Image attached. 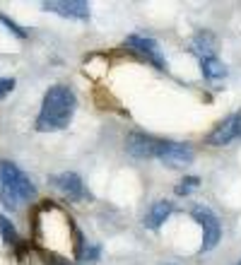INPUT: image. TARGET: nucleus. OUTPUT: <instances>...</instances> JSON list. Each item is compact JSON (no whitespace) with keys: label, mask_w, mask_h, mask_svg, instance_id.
Listing matches in <instances>:
<instances>
[{"label":"nucleus","mask_w":241,"mask_h":265,"mask_svg":"<svg viewBox=\"0 0 241 265\" xmlns=\"http://www.w3.org/2000/svg\"><path fill=\"white\" fill-rule=\"evenodd\" d=\"M77 109V96L68 85H53L41 104V111L37 116V131L39 132H53L68 128L73 121V114Z\"/></svg>","instance_id":"nucleus-1"},{"label":"nucleus","mask_w":241,"mask_h":265,"mask_svg":"<svg viewBox=\"0 0 241 265\" xmlns=\"http://www.w3.org/2000/svg\"><path fill=\"white\" fill-rule=\"evenodd\" d=\"M157 145H159V140L152 135H145V132H130L126 140V150L135 159H154Z\"/></svg>","instance_id":"nucleus-7"},{"label":"nucleus","mask_w":241,"mask_h":265,"mask_svg":"<svg viewBox=\"0 0 241 265\" xmlns=\"http://www.w3.org/2000/svg\"><path fill=\"white\" fill-rule=\"evenodd\" d=\"M44 10L63 15V17L90 19V5L82 0H51V2H44Z\"/></svg>","instance_id":"nucleus-8"},{"label":"nucleus","mask_w":241,"mask_h":265,"mask_svg":"<svg viewBox=\"0 0 241 265\" xmlns=\"http://www.w3.org/2000/svg\"><path fill=\"white\" fill-rule=\"evenodd\" d=\"M51 183L56 186L65 198H70V200H82L87 193H85V183H82V178L73 174V171H63V174H58L51 178Z\"/></svg>","instance_id":"nucleus-9"},{"label":"nucleus","mask_w":241,"mask_h":265,"mask_svg":"<svg viewBox=\"0 0 241 265\" xmlns=\"http://www.w3.org/2000/svg\"><path fill=\"white\" fill-rule=\"evenodd\" d=\"M239 265H241V261H239Z\"/></svg>","instance_id":"nucleus-18"},{"label":"nucleus","mask_w":241,"mask_h":265,"mask_svg":"<svg viewBox=\"0 0 241 265\" xmlns=\"http://www.w3.org/2000/svg\"><path fill=\"white\" fill-rule=\"evenodd\" d=\"M99 251H101L99 246H87L85 251H82V256H85V261H87V263H94V261L99 258Z\"/></svg>","instance_id":"nucleus-17"},{"label":"nucleus","mask_w":241,"mask_h":265,"mask_svg":"<svg viewBox=\"0 0 241 265\" xmlns=\"http://www.w3.org/2000/svg\"><path fill=\"white\" fill-rule=\"evenodd\" d=\"M0 234H2V239H5L10 246H17V244H19L17 229L12 227V222H10L7 217H2V215H0Z\"/></svg>","instance_id":"nucleus-13"},{"label":"nucleus","mask_w":241,"mask_h":265,"mask_svg":"<svg viewBox=\"0 0 241 265\" xmlns=\"http://www.w3.org/2000/svg\"><path fill=\"white\" fill-rule=\"evenodd\" d=\"M0 186L7 190L17 203L37 198V186L29 181V176L19 169L15 162L10 159H0Z\"/></svg>","instance_id":"nucleus-2"},{"label":"nucleus","mask_w":241,"mask_h":265,"mask_svg":"<svg viewBox=\"0 0 241 265\" xmlns=\"http://www.w3.org/2000/svg\"><path fill=\"white\" fill-rule=\"evenodd\" d=\"M198 186H200V178H198V176H186L184 181L176 186V195H188V193H193Z\"/></svg>","instance_id":"nucleus-14"},{"label":"nucleus","mask_w":241,"mask_h":265,"mask_svg":"<svg viewBox=\"0 0 241 265\" xmlns=\"http://www.w3.org/2000/svg\"><path fill=\"white\" fill-rule=\"evenodd\" d=\"M191 215H193V220L205 231V241H203V246H200V251H212L220 244V239H222V224H220L217 215L210 208H205V205H195V208L191 210Z\"/></svg>","instance_id":"nucleus-4"},{"label":"nucleus","mask_w":241,"mask_h":265,"mask_svg":"<svg viewBox=\"0 0 241 265\" xmlns=\"http://www.w3.org/2000/svg\"><path fill=\"white\" fill-rule=\"evenodd\" d=\"M191 51L195 56L205 60V58H215V37L210 32H198L193 41H191Z\"/></svg>","instance_id":"nucleus-11"},{"label":"nucleus","mask_w":241,"mask_h":265,"mask_svg":"<svg viewBox=\"0 0 241 265\" xmlns=\"http://www.w3.org/2000/svg\"><path fill=\"white\" fill-rule=\"evenodd\" d=\"M0 22H2V24H5V27H7L10 32H15V34H17L19 39H24V37H27V32H24V29H19L17 24H15V22H12V19H10V17H5L2 12H0Z\"/></svg>","instance_id":"nucleus-16"},{"label":"nucleus","mask_w":241,"mask_h":265,"mask_svg":"<svg viewBox=\"0 0 241 265\" xmlns=\"http://www.w3.org/2000/svg\"><path fill=\"white\" fill-rule=\"evenodd\" d=\"M239 137H241V111H237V114L227 116L224 121H220L212 128V132L207 135V145L224 147V145H229V142H234Z\"/></svg>","instance_id":"nucleus-5"},{"label":"nucleus","mask_w":241,"mask_h":265,"mask_svg":"<svg viewBox=\"0 0 241 265\" xmlns=\"http://www.w3.org/2000/svg\"><path fill=\"white\" fill-rule=\"evenodd\" d=\"M171 210H174V205H171L169 200H157V203L149 208L147 215H145V220H143V222H145V227L147 229H159L169 220Z\"/></svg>","instance_id":"nucleus-10"},{"label":"nucleus","mask_w":241,"mask_h":265,"mask_svg":"<svg viewBox=\"0 0 241 265\" xmlns=\"http://www.w3.org/2000/svg\"><path fill=\"white\" fill-rule=\"evenodd\" d=\"M126 44H128L133 51H138L140 56L147 58L149 63H154V68L167 70V58L162 56V48H159V44H157L154 39L140 37V34H130V37L126 39Z\"/></svg>","instance_id":"nucleus-6"},{"label":"nucleus","mask_w":241,"mask_h":265,"mask_svg":"<svg viewBox=\"0 0 241 265\" xmlns=\"http://www.w3.org/2000/svg\"><path fill=\"white\" fill-rule=\"evenodd\" d=\"M12 89H15V80L12 77H0V99H5Z\"/></svg>","instance_id":"nucleus-15"},{"label":"nucleus","mask_w":241,"mask_h":265,"mask_svg":"<svg viewBox=\"0 0 241 265\" xmlns=\"http://www.w3.org/2000/svg\"><path fill=\"white\" fill-rule=\"evenodd\" d=\"M200 70H203V75L207 77V80H222V77L227 75V65H224L217 56L200 60Z\"/></svg>","instance_id":"nucleus-12"},{"label":"nucleus","mask_w":241,"mask_h":265,"mask_svg":"<svg viewBox=\"0 0 241 265\" xmlns=\"http://www.w3.org/2000/svg\"><path fill=\"white\" fill-rule=\"evenodd\" d=\"M154 159H159L164 167L169 169H186L188 164H193L195 159V152L191 145L186 142H174V140H159L157 152H154Z\"/></svg>","instance_id":"nucleus-3"}]
</instances>
